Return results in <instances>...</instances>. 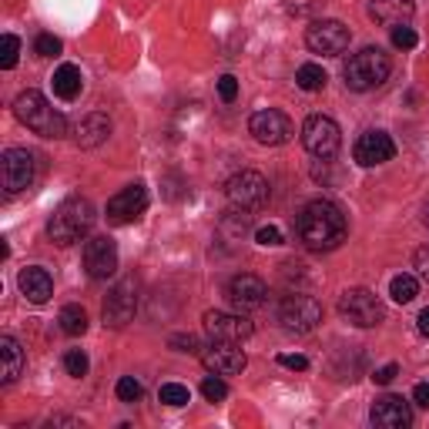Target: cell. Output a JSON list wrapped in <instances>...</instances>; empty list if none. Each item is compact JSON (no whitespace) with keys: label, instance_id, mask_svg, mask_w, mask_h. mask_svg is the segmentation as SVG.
I'll list each match as a JSON object with an SVG mask.
<instances>
[{"label":"cell","instance_id":"8fae6325","mask_svg":"<svg viewBox=\"0 0 429 429\" xmlns=\"http://www.w3.org/2000/svg\"><path fill=\"white\" fill-rule=\"evenodd\" d=\"M0 181L7 195H17L34 185V154L24 148H7L0 154Z\"/></svg>","mask_w":429,"mask_h":429},{"label":"cell","instance_id":"6da1fadb","mask_svg":"<svg viewBox=\"0 0 429 429\" xmlns=\"http://www.w3.org/2000/svg\"><path fill=\"white\" fill-rule=\"evenodd\" d=\"M295 231H299V242L308 252H332V249H339L346 242L349 222H346V211L335 202L315 198L299 211Z\"/></svg>","mask_w":429,"mask_h":429},{"label":"cell","instance_id":"484cf974","mask_svg":"<svg viewBox=\"0 0 429 429\" xmlns=\"http://www.w3.org/2000/svg\"><path fill=\"white\" fill-rule=\"evenodd\" d=\"M326 81H328V74L322 71V64H302V67L295 71V84H299L302 91H322Z\"/></svg>","mask_w":429,"mask_h":429},{"label":"cell","instance_id":"4fadbf2b","mask_svg":"<svg viewBox=\"0 0 429 429\" xmlns=\"http://www.w3.org/2000/svg\"><path fill=\"white\" fill-rule=\"evenodd\" d=\"M249 131H252V138L258 145L275 148V145H285V141L292 138V121H289L282 111H275V107H265V111H255L252 114Z\"/></svg>","mask_w":429,"mask_h":429},{"label":"cell","instance_id":"e0dca14e","mask_svg":"<svg viewBox=\"0 0 429 429\" xmlns=\"http://www.w3.org/2000/svg\"><path fill=\"white\" fill-rule=\"evenodd\" d=\"M265 295H269V289H265V282H262L258 275L242 272V275H235L231 282H228V302L235 305L238 312L262 308V305H265Z\"/></svg>","mask_w":429,"mask_h":429},{"label":"cell","instance_id":"9c48e42d","mask_svg":"<svg viewBox=\"0 0 429 429\" xmlns=\"http://www.w3.org/2000/svg\"><path fill=\"white\" fill-rule=\"evenodd\" d=\"M349 41H353V30L342 24V21H315V24H308V30H305V44H308V51L326 54V57L342 54L346 48H349Z\"/></svg>","mask_w":429,"mask_h":429},{"label":"cell","instance_id":"2e32d148","mask_svg":"<svg viewBox=\"0 0 429 429\" xmlns=\"http://www.w3.org/2000/svg\"><path fill=\"white\" fill-rule=\"evenodd\" d=\"M202 362L218 376H238L249 366V359L238 349V342H218V339H211V346L202 349Z\"/></svg>","mask_w":429,"mask_h":429},{"label":"cell","instance_id":"ab89813d","mask_svg":"<svg viewBox=\"0 0 429 429\" xmlns=\"http://www.w3.org/2000/svg\"><path fill=\"white\" fill-rule=\"evenodd\" d=\"M412 265H416V269H419V275L429 282V245L416 249V255H412Z\"/></svg>","mask_w":429,"mask_h":429},{"label":"cell","instance_id":"8d00e7d4","mask_svg":"<svg viewBox=\"0 0 429 429\" xmlns=\"http://www.w3.org/2000/svg\"><path fill=\"white\" fill-rule=\"evenodd\" d=\"M396 376H399V366H396V362H389V366H382V369L373 373V382H376V386H389Z\"/></svg>","mask_w":429,"mask_h":429},{"label":"cell","instance_id":"7a4b0ae2","mask_svg":"<svg viewBox=\"0 0 429 429\" xmlns=\"http://www.w3.org/2000/svg\"><path fill=\"white\" fill-rule=\"evenodd\" d=\"M94 218H98V211H94V205L87 202V198H64V202L54 208L51 222H48V235H51V242L57 245H74L81 242L91 228H94Z\"/></svg>","mask_w":429,"mask_h":429},{"label":"cell","instance_id":"74e56055","mask_svg":"<svg viewBox=\"0 0 429 429\" xmlns=\"http://www.w3.org/2000/svg\"><path fill=\"white\" fill-rule=\"evenodd\" d=\"M278 362H282V366H285V369H295V373H305V369H308V359H305V355H292V353H285V355H278Z\"/></svg>","mask_w":429,"mask_h":429},{"label":"cell","instance_id":"f1b7e54d","mask_svg":"<svg viewBox=\"0 0 429 429\" xmlns=\"http://www.w3.org/2000/svg\"><path fill=\"white\" fill-rule=\"evenodd\" d=\"M17 57H21V41H17L14 34H3V37H0V67H3V71L17 67Z\"/></svg>","mask_w":429,"mask_h":429},{"label":"cell","instance_id":"60d3db41","mask_svg":"<svg viewBox=\"0 0 429 429\" xmlns=\"http://www.w3.org/2000/svg\"><path fill=\"white\" fill-rule=\"evenodd\" d=\"M412 403L423 406V409H429V382H419V386L412 389Z\"/></svg>","mask_w":429,"mask_h":429},{"label":"cell","instance_id":"7c38bea8","mask_svg":"<svg viewBox=\"0 0 429 429\" xmlns=\"http://www.w3.org/2000/svg\"><path fill=\"white\" fill-rule=\"evenodd\" d=\"M145 208H148V188L141 181H134L107 202V222L111 225H131L145 215Z\"/></svg>","mask_w":429,"mask_h":429},{"label":"cell","instance_id":"d590c367","mask_svg":"<svg viewBox=\"0 0 429 429\" xmlns=\"http://www.w3.org/2000/svg\"><path fill=\"white\" fill-rule=\"evenodd\" d=\"M218 94H222V101H235V98H238V81H235V77L231 74H222L218 77Z\"/></svg>","mask_w":429,"mask_h":429},{"label":"cell","instance_id":"ba28073f","mask_svg":"<svg viewBox=\"0 0 429 429\" xmlns=\"http://www.w3.org/2000/svg\"><path fill=\"white\" fill-rule=\"evenodd\" d=\"M134 312H138V282L127 275L121 278L111 292H107V299H104V326L111 328H125L131 319H134Z\"/></svg>","mask_w":429,"mask_h":429},{"label":"cell","instance_id":"3957f363","mask_svg":"<svg viewBox=\"0 0 429 429\" xmlns=\"http://www.w3.org/2000/svg\"><path fill=\"white\" fill-rule=\"evenodd\" d=\"M14 114H17V121L27 125L34 134H41V138H64L67 134V121H64V114L51 107V101L41 94V91H24V94H17V101H14Z\"/></svg>","mask_w":429,"mask_h":429},{"label":"cell","instance_id":"4dcf8cb0","mask_svg":"<svg viewBox=\"0 0 429 429\" xmlns=\"http://www.w3.org/2000/svg\"><path fill=\"white\" fill-rule=\"evenodd\" d=\"M87 353L84 349H71V353L64 355V369H67V376H74V379H81V376H87Z\"/></svg>","mask_w":429,"mask_h":429},{"label":"cell","instance_id":"ac0fdd59","mask_svg":"<svg viewBox=\"0 0 429 429\" xmlns=\"http://www.w3.org/2000/svg\"><path fill=\"white\" fill-rule=\"evenodd\" d=\"M393 154H396V145H393V138L386 131H366V134H359V141H355V148H353V158L362 168H376L382 161H389Z\"/></svg>","mask_w":429,"mask_h":429},{"label":"cell","instance_id":"1f68e13d","mask_svg":"<svg viewBox=\"0 0 429 429\" xmlns=\"http://www.w3.org/2000/svg\"><path fill=\"white\" fill-rule=\"evenodd\" d=\"M202 396L208 399V403H222L228 396V386L218 379V373L215 376H205V382H202Z\"/></svg>","mask_w":429,"mask_h":429},{"label":"cell","instance_id":"4316f807","mask_svg":"<svg viewBox=\"0 0 429 429\" xmlns=\"http://www.w3.org/2000/svg\"><path fill=\"white\" fill-rule=\"evenodd\" d=\"M389 295H393V302L396 305H409L416 295H419V282L412 275H396L393 278V285H389Z\"/></svg>","mask_w":429,"mask_h":429},{"label":"cell","instance_id":"cb8c5ba5","mask_svg":"<svg viewBox=\"0 0 429 429\" xmlns=\"http://www.w3.org/2000/svg\"><path fill=\"white\" fill-rule=\"evenodd\" d=\"M51 84H54V94L61 101H74L77 94H81V87H84V74H81V67H74V64H61L54 71Z\"/></svg>","mask_w":429,"mask_h":429},{"label":"cell","instance_id":"52a82bcc","mask_svg":"<svg viewBox=\"0 0 429 429\" xmlns=\"http://www.w3.org/2000/svg\"><path fill=\"white\" fill-rule=\"evenodd\" d=\"M302 145L308 154L315 158H332L342 145V131L328 114H312L302 125Z\"/></svg>","mask_w":429,"mask_h":429},{"label":"cell","instance_id":"d6a6232c","mask_svg":"<svg viewBox=\"0 0 429 429\" xmlns=\"http://www.w3.org/2000/svg\"><path fill=\"white\" fill-rule=\"evenodd\" d=\"M416 44H419V34H416L412 27H406V24L393 27V48H399V51H412Z\"/></svg>","mask_w":429,"mask_h":429},{"label":"cell","instance_id":"44dd1931","mask_svg":"<svg viewBox=\"0 0 429 429\" xmlns=\"http://www.w3.org/2000/svg\"><path fill=\"white\" fill-rule=\"evenodd\" d=\"M107 134H111V118L101 114V111H91V114H84L74 127V141L77 148H98L101 141H107Z\"/></svg>","mask_w":429,"mask_h":429},{"label":"cell","instance_id":"30bf717a","mask_svg":"<svg viewBox=\"0 0 429 429\" xmlns=\"http://www.w3.org/2000/svg\"><path fill=\"white\" fill-rule=\"evenodd\" d=\"M225 195L235 208L252 211V208H262V205L269 202V181L258 175V171H238L225 185Z\"/></svg>","mask_w":429,"mask_h":429},{"label":"cell","instance_id":"ffe728a7","mask_svg":"<svg viewBox=\"0 0 429 429\" xmlns=\"http://www.w3.org/2000/svg\"><path fill=\"white\" fill-rule=\"evenodd\" d=\"M17 289H21V295H24L27 302L44 305L54 295V278H51V272H48V269H37V265H30V269H24V272L17 275Z\"/></svg>","mask_w":429,"mask_h":429},{"label":"cell","instance_id":"7402d4cb","mask_svg":"<svg viewBox=\"0 0 429 429\" xmlns=\"http://www.w3.org/2000/svg\"><path fill=\"white\" fill-rule=\"evenodd\" d=\"M412 14H416V3H412V0H373V3H369V17L379 21V24H389V27L406 24Z\"/></svg>","mask_w":429,"mask_h":429},{"label":"cell","instance_id":"f546056e","mask_svg":"<svg viewBox=\"0 0 429 429\" xmlns=\"http://www.w3.org/2000/svg\"><path fill=\"white\" fill-rule=\"evenodd\" d=\"M141 396H145V386H141L134 376L118 379V399H121V403H138Z\"/></svg>","mask_w":429,"mask_h":429},{"label":"cell","instance_id":"5bb4252c","mask_svg":"<svg viewBox=\"0 0 429 429\" xmlns=\"http://www.w3.org/2000/svg\"><path fill=\"white\" fill-rule=\"evenodd\" d=\"M84 269L87 275L104 282L118 272V245L107 238V235H94L84 242Z\"/></svg>","mask_w":429,"mask_h":429},{"label":"cell","instance_id":"836d02e7","mask_svg":"<svg viewBox=\"0 0 429 429\" xmlns=\"http://www.w3.org/2000/svg\"><path fill=\"white\" fill-rule=\"evenodd\" d=\"M34 51L41 54V57H57V54H61V41H57L54 34H37Z\"/></svg>","mask_w":429,"mask_h":429},{"label":"cell","instance_id":"d6986e66","mask_svg":"<svg viewBox=\"0 0 429 429\" xmlns=\"http://www.w3.org/2000/svg\"><path fill=\"white\" fill-rule=\"evenodd\" d=\"M369 419L379 429H406V426H412V409H409V403H406L403 396H382V399L373 403Z\"/></svg>","mask_w":429,"mask_h":429},{"label":"cell","instance_id":"83f0119b","mask_svg":"<svg viewBox=\"0 0 429 429\" xmlns=\"http://www.w3.org/2000/svg\"><path fill=\"white\" fill-rule=\"evenodd\" d=\"M158 399L165 406H188L191 403V393H188V386H181V382H165L161 393H158Z\"/></svg>","mask_w":429,"mask_h":429},{"label":"cell","instance_id":"8992f818","mask_svg":"<svg viewBox=\"0 0 429 429\" xmlns=\"http://www.w3.org/2000/svg\"><path fill=\"white\" fill-rule=\"evenodd\" d=\"M278 322L289 332H312L322 322V305L315 302L312 295H285L278 305Z\"/></svg>","mask_w":429,"mask_h":429},{"label":"cell","instance_id":"5b68a950","mask_svg":"<svg viewBox=\"0 0 429 429\" xmlns=\"http://www.w3.org/2000/svg\"><path fill=\"white\" fill-rule=\"evenodd\" d=\"M339 315L359 328H373L386 319V305L379 302V295L369 289H346L342 299H339Z\"/></svg>","mask_w":429,"mask_h":429},{"label":"cell","instance_id":"603a6c76","mask_svg":"<svg viewBox=\"0 0 429 429\" xmlns=\"http://www.w3.org/2000/svg\"><path fill=\"white\" fill-rule=\"evenodd\" d=\"M0 359H3V386H10L14 379L24 373V349H21V342L14 339V335H0Z\"/></svg>","mask_w":429,"mask_h":429},{"label":"cell","instance_id":"b9f144b4","mask_svg":"<svg viewBox=\"0 0 429 429\" xmlns=\"http://www.w3.org/2000/svg\"><path fill=\"white\" fill-rule=\"evenodd\" d=\"M416 326H419V332H423V335H429V308H423V312H419V322H416Z\"/></svg>","mask_w":429,"mask_h":429},{"label":"cell","instance_id":"e575fe53","mask_svg":"<svg viewBox=\"0 0 429 429\" xmlns=\"http://www.w3.org/2000/svg\"><path fill=\"white\" fill-rule=\"evenodd\" d=\"M255 242L258 245H265V249H272V245H282V231H278L275 225H265L255 231Z\"/></svg>","mask_w":429,"mask_h":429},{"label":"cell","instance_id":"9a60e30c","mask_svg":"<svg viewBox=\"0 0 429 429\" xmlns=\"http://www.w3.org/2000/svg\"><path fill=\"white\" fill-rule=\"evenodd\" d=\"M205 332L218 342H245L252 339V322L238 312H205Z\"/></svg>","mask_w":429,"mask_h":429},{"label":"cell","instance_id":"277c9868","mask_svg":"<svg viewBox=\"0 0 429 429\" xmlns=\"http://www.w3.org/2000/svg\"><path fill=\"white\" fill-rule=\"evenodd\" d=\"M393 71V61L382 48H362L359 54H353L342 67V77H346V87L349 91H373L379 87Z\"/></svg>","mask_w":429,"mask_h":429},{"label":"cell","instance_id":"d4e9b609","mask_svg":"<svg viewBox=\"0 0 429 429\" xmlns=\"http://www.w3.org/2000/svg\"><path fill=\"white\" fill-rule=\"evenodd\" d=\"M57 322H61V328L67 335H84L87 332V312L81 305H64L61 315H57Z\"/></svg>","mask_w":429,"mask_h":429},{"label":"cell","instance_id":"f35d334b","mask_svg":"<svg viewBox=\"0 0 429 429\" xmlns=\"http://www.w3.org/2000/svg\"><path fill=\"white\" fill-rule=\"evenodd\" d=\"M171 346H175L178 353H202L195 335H175V339H171Z\"/></svg>","mask_w":429,"mask_h":429}]
</instances>
